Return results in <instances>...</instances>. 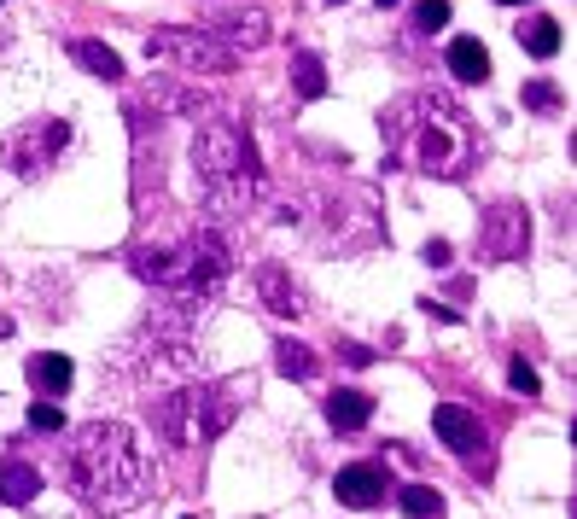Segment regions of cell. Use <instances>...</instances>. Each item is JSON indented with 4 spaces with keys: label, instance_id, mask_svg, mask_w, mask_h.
<instances>
[{
    "label": "cell",
    "instance_id": "5bb4252c",
    "mask_svg": "<svg viewBox=\"0 0 577 519\" xmlns=\"http://www.w3.org/2000/svg\"><path fill=\"white\" fill-rule=\"evenodd\" d=\"M449 70H455L461 82H490V47H484L478 35H455V41H449Z\"/></svg>",
    "mask_w": 577,
    "mask_h": 519
},
{
    "label": "cell",
    "instance_id": "2e32d148",
    "mask_svg": "<svg viewBox=\"0 0 577 519\" xmlns=\"http://www.w3.org/2000/svg\"><path fill=\"white\" fill-rule=\"evenodd\" d=\"M70 59H76L82 70H88V76H105V82H123V59H117V53H111L105 41H88V35H82V41H70Z\"/></svg>",
    "mask_w": 577,
    "mask_h": 519
},
{
    "label": "cell",
    "instance_id": "603a6c76",
    "mask_svg": "<svg viewBox=\"0 0 577 519\" xmlns=\"http://www.w3.org/2000/svg\"><path fill=\"white\" fill-rule=\"evenodd\" d=\"M449 24V0H414V30H443Z\"/></svg>",
    "mask_w": 577,
    "mask_h": 519
},
{
    "label": "cell",
    "instance_id": "9c48e42d",
    "mask_svg": "<svg viewBox=\"0 0 577 519\" xmlns=\"http://www.w3.org/2000/svg\"><path fill=\"white\" fill-rule=\"evenodd\" d=\"M333 490H339L344 508H379V502H385V490H391V479H385V467L356 461V467H344L339 479H333Z\"/></svg>",
    "mask_w": 577,
    "mask_h": 519
},
{
    "label": "cell",
    "instance_id": "484cf974",
    "mask_svg": "<svg viewBox=\"0 0 577 519\" xmlns=\"http://www.w3.org/2000/svg\"><path fill=\"white\" fill-rule=\"evenodd\" d=\"M420 257H426L432 269H449V257H455V251H449V240H426V251H420Z\"/></svg>",
    "mask_w": 577,
    "mask_h": 519
},
{
    "label": "cell",
    "instance_id": "d4e9b609",
    "mask_svg": "<svg viewBox=\"0 0 577 519\" xmlns=\"http://www.w3.org/2000/svg\"><path fill=\"white\" fill-rule=\"evenodd\" d=\"M508 385L519 391V397H537V391H543V385H537V368H525V362H513L508 368Z\"/></svg>",
    "mask_w": 577,
    "mask_h": 519
},
{
    "label": "cell",
    "instance_id": "4dcf8cb0",
    "mask_svg": "<svg viewBox=\"0 0 577 519\" xmlns=\"http://www.w3.org/2000/svg\"><path fill=\"white\" fill-rule=\"evenodd\" d=\"M333 6H339V0H333Z\"/></svg>",
    "mask_w": 577,
    "mask_h": 519
},
{
    "label": "cell",
    "instance_id": "83f0119b",
    "mask_svg": "<svg viewBox=\"0 0 577 519\" xmlns=\"http://www.w3.org/2000/svg\"><path fill=\"white\" fill-rule=\"evenodd\" d=\"M6 333H12V321H6V315H0V339H6Z\"/></svg>",
    "mask_w": 577,
    "mask_h": 519
},
{
    "label": "cell",
    "instance_id": "5b68a950",
    "mask_svg": "<svg viewBox=\"0 0 577 519\" xmlns=\"http://www.w3.org/2000/svg\"><path fill=\"white\" fill-rule=\"evenodd\" d=\"M146 59L158 65H175V70H193V76H228L239 65V53H228L210 30H152L146 35Z\"/></svg>",
    "mask_w": 577,
    "mask_h": 519
},
{
    "label": "cell",
    "instance_id": "8992f818",
    "mask_svg": "<svg viewBox=\"0 0 577 519\" xmlns=\"http://www.w3.org/2000/svg\"><path fill=\"white\" fill-rule=\"evenodd\" d=\"M257 391V374H234L222 385H187V426H193V444H210L222 438L234 415L245 409V397Z\"/></svg>",
    "mask_w": 577,
    "mask_h": 519
},
{
    "label": "cell",
    "instance_id": "9a60e30c",
    "mask_svg": "<svg viewBox=\"0 0 577 519\" xmlns=\"http://www.w3.org/2000/svg\"><path fill=\"white\" fill-rule=\"evenodd\" d=\"M368 415H374V397H368V391H333V397H327V426H339V432L368 426Z\"/></svg>",
    "mask_w": 577,
    "mask_h": 519
},
{
    "label": "cell",
    "instance_id": "ba28073f",
    "mask_svg": "<svg viewBox=\"0 0 577 519\" xmlns=\"http://www.w3.org/2000/svg\"><path fill=\"white\" fill-rule=\"evenodd\" d=\"M478 245H484L490 263L525 257V245H531V216H525V205H519V199H496V205L478 216Z\"/></svg>",
    "mask_w": 577,
    "mask_h": 519
},
{
    "label": "cell",
    "instance_id": "44dd1931",
    "mask_svg": "<svg viewBox=\"0 0 577 519\" xmlns=\"http://www.w3.org/2000/svg\"><path fill=\"white\" fill-rule=\"evenodd\" d=\"M397 502H403L408 519H438L443 514V496L432 485H403V490H397Z\"/></svg>",
    "mask_w": 577,
    "mask_h": 519
},
{
    "label": "cell",
    "instance_id": "30bf717a",
    "mask_svg": "<svg viewBox=\"0 0 577 519\" xmlns=\"http://www.w3.org/2000/svg\"><path fill=\"white\" fill-rule=\"evenodd\" d=\"M432 432H438L455 455H473L478 438H484V432H478V415L461 409V403H438V409H432Z\"/></svg>",
    "mask_w": 577,
    "mask_h": 519
},
{
    "label": "cell",
    "instance_id": "f1b7e54d",
    "mask_svg": "<svg viewBox=\"0 0 577 519\" xmlns=\"http://www.w3.org/2000/svg\"><path fill=\"white\" fill-rule=\"evenodd\" d=\"M496 6H525V0H496Z\"/></svg>",
    "mask_w": 577,
    "mask_h": 519
},
{
    "label": "cell",
    "instance_id": "4316f807",
    "mask_svg": "<svg viewBox=\"0 0 577 519\" xmlns=\"http://www.w3.org/2000/svg\"><path fill=\"white\" fill-rule=\"evenodd\" d=\"M344 362H350V368H368V362H374V350H368V345H344Z\"/></svg>",
    "mask_w": 577,
    "mask_h": 519
},
{
    "label": "cell",
    "instance_id": "277c9868",
    "mask_svg": "<svg viewBox=\"0 0 577 519\" xmlns=\"http://www.w3.org/2000/svg\"><path fill=\"white\" fill-rule=\"evenodd\" d=\"M420 105H426V111H420V129H414V164H420L426 175H438V181L467 175V164L478 158V140H473V129H467L461 100L426 88Z\"/></svg>",
    "mask_w": 577,
    "mask_h": 519
},
{
    "label": "cell",
    "instance_id": "7402d4cb",
    "mask_svg": "<svg viewBox=\"0 0 577 519\" xmlns=\"http://www.w3.org/2000/svg\"><path fill=\"white\" fill-rule=\"evenodd\" d=\"M30 432H41V438H65V409L53 403V397H41L30 409Z\"/></svg>",
    "mask_w": 577,
    "mask_h": 519
},
{
    "label": "cell",
    "instance_id": "8fae6325",
    "mask_svg": "<svg viewBox=\"0 0 577 519\" xmlns=\"http://www.w3.org/2000/svg\"><path fill=\"white\" fill-rule=\"evenodd\" d=\"M210 35H216V41H222L228 53H257V47L269 41V18L245 6V12H234V18H222V24H210Z\"/></svg>",
    "mask_w": 577,
    "mask_h": 519
},
{
    "label": "cell",
    "instance_id": "cb8c5ba5",
    "mask_svg": "<svg viewBox=\"0 0 577 519\" xmlns=\"http://www.w3.org/2000/svg\"><path fill=\"white\" fill-rule=\"evenodd\" d=\"M525 105H537V111H554V105H560V88H554V82H525Z\"/></svg>",
    "mask_w": 577,
    "mask_h": 519
},
{
    "label": "cell",
    "instance_id": "f546056e",
    "mask_svg": "<svg viewBox=\"0 0 577 519\" xmlns=\"http://www.w3.org/2000/svg\"><path fill=\"white\" fill-rule=\"evenodd\" d=\"M379 6H397V0H379Z\"/></svg>",
    "mask_w": 577,
    "mask_h": 519
},
{
    "label": "cell",
    "instance_id": "ffe728a7",
    "mask_svg": "<svg viewBox=\"0 0 577 519\" xmlns=\"http://www.w3.org/2000/svg\"><path fill=\"white\" fill-rule=\"evenodd\" d=\"M292 88H298L304 100H321V94H327V70H321L315 53H298V59H292Z\"/></svg>",
    "mask_w": 577,
    "mask_h": 519
},
{
    "label": "cell",
    "instance_id": "52a82bcc",
    "mask_svg": "<svg viewBox=\"0 0 577 519\" xmlns=\"http://www.w3.org/2000/svg\"><path fill=\"white\" fill-rule=\"evenodd\" d=\"M65 146H70L65 117H35V123H24V129L6 135V164L24 175V181H35V175H47L53 164H59Z\"/></svg>",
    "mask_w": 577,
    "mask_h": 519
},
{
    "label": "cell",
    "instance_id": "7a4b0ae2",
    "mask_svg": "<svg viewBox=\"0 0 577 519\" xmlns=\"http://www.w3.org/2000/svg\"><path fill=\"white\" fill-rule=\"evenodd\" d=\"M193 170H199V187L210 205L222 210H251L263 199V158L251 135L228 123V117H210L193 140Z\"/></svg>",
    "mask_w": 577,
    "mask_h": 519
},
{
    "label": "cell",
    "instance_id": "4fadbf2b",
    "mask_svg": "<svg viewBox=\"0 0 577 519\" xmlns=\"http://www.w3.org/2000/svg\"><path fill=\"white\" fill-rule=\"evenodd\" d=\"M257 292H263V304H269L274 315H292V321L304 315V298H298V286L286 280V269H274V263H263V269H257Z\"/></svg>",
    "mask_w": 577,
    "mask_h": 519
},
{
    "label": "cell",
    "instance_id": "3957f363",
    "mask_svg": "<svg viewBox=\"0 0 577 519\" xmlns=\"http://www.w3.org/2000/svg\"><path fill=\"white\" fill-rule=\"evenodd\" d=\"M129 269H135L140 280H152V286H164V292H187V298H216L222 286H228V275H234V251H228V240L216 234V228H199L187 245H175V251H164V245H140V251H129Z\"/></svg>",
    "mask_w": 577,
    "mask_h": 519
},
{
    "label": "cell",
    "instance_id": "7c38bea8",
    "mask_svg": "<svg viewBox=\"0 0 577 519\" xmlns=\"http://www.w3.org/2000/svg\"><path fill=\"white\" fill-rule=\"evenodd\" d=\"M30 385L41 391V397H65L70 380H76V368H70V356H59V350H41V356H30Z\"/></svg>",
    "mask_w": 577,
    "mask_h": 519
},
{
    "label": "cell",
    "instance_id": "d6986e66",
    "mask_svg": "<svg viewBox=\"0 0 577 519\" xmlns=\"http://www.w3.org/2000/svg\"><path fill=\"white\" fill-rule=\"evenodd\" d=\"M274 368H280L286 380H315V350L298 345V339H286V345L274 350Z\"/></svg>",
    "mask_w": 577,
    "mask_h": 519
},
{
    "label": "cell",
    "instance_id": "e0dca14e",
    "mask_svg": "<svg viewBox=\"0 0 577 519\" xmlns=\"http://www.w3.org/2000/svg\"><path fill=\"white\" fill-rule=\"evenodd\" d=\"M35 496H41V473L24 467V461H6L0 467V502H12V508H30Z\"/></svg>",
    "mask_w": 577,
    "mask_h": 519
},
{
    "label": "cell",
    "instance_id": "6da1fadb",
    "mask_svg": "<svg viewBox=\"0 0 577 519\" xmlns=\"http://www.w3.org/2000/svg\"><path fill=\"white\" fill-rule=\"evenodd\" d=\"M65 490L94 514H129L152 490L140 438L123 420H88L65 438Z\"/></svg>",
    "mask_w": 577,
    "mask_h": 519
},
{
    "label": "cell",
    "instance_id": "ac0fdd59",
    "mask_svg": "<svg viewBox=\"0 0 577 519\" xmlns=\"http://www.w3.org/2000/svg\"><path fill=\"white\" fill-rule=\"evenodd\" d=\"M519 47H525L531 59H554V53H560V24H554V18H525V24H519Z\"/></svg>",
    "mask_w": 577,
    "mask_h": 519
}]
</instances>
